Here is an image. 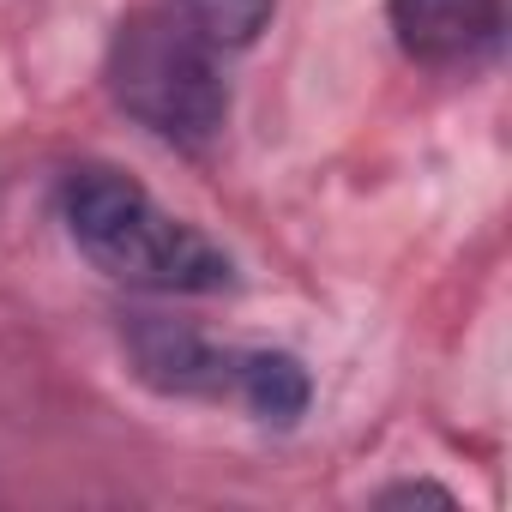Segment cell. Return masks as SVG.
Masks as SVG:
<instances>
[{"mask_svg": "<svg viewBox=\"0 0 512 512\" xmlns=\"http://www.w3.org/2000/svg\"><path fill=\"white\" fill-rule=\"evenodd\" d=\"M61 229L103 278L151 296H223L235 290V253L169 211L139 175L115 163H79L55 193Z\"/></svg>", "mask_w": 512, "mask_h": 512, "instance_id": "cell-1", "label": "cell"}, {"mask_svg": "<svg viewBox=\"0 0 512 512\" xmlns=\"http://www.w3.org/2000/svg\"><path fill=\"white\" fill-rule=\"evenodd\" d=\"M121 356L139 386L187 404H229L260 428H296L314 404V374L302 356L272 344H223L163 314H127Z\"/></svg>", "mask_w": 512, "mask_h": 512, "instance_id": "cell-2", "label": "cell"}, {"mask_svg": "<svg viewBox=\"0 0 512 512\" xmlns=\"http://www.w3.org/2000/svg\"><path fill=\"white\" fill-rule=\"evenodd\" d=\"M103 85L127 121L175 151H205L229 121L217 43L175 7H133L103 55Z\"/></svg>", "mask_w": 512, "mask_h": 512, "instance_id": "cell-3", "label": "cell"}, {"mask_svg": "<svg viewBox=\"0 0 512 512\" xmlns=\"http://www.w3.org/2000/svg\"><path fill=\"white\" fill-rule=\"evenodd\" d=\"M386 25L422 73H476L506 43V0H386Z\"/></svg>", "mask_w": 512, "mask_h": 512, "instance_id": "cell-4", "label": "cell"}, {"mask_svg": "<svg viewBox=\"0 0 512 512\" xmlns=\"http://www.w3.org/2000/svg\"><path fill=\"white\" fill-rule=\"evenodd\" d=\"M175 13L217 49H247L278 13V0H175Z\"/></svg>", "mask_w": 512, "mask_h": 512, "instance_id": "cell-5", "label": "cell"}, {"mask_svg": "<svg viewBox=\"0 0 512 512\" xmlns=\"http://www.w3.org/2000/svg\"><path fill=\"white\" fill-rule=\"evenodd\" d=\"M380 500H440V506H452V494L434 488V482H398V488H386Z\"/></svg>", "mask_w": 512, "mask_h": 512, "instance_id": "cell-6", "label": "cell"}]
</instances>
